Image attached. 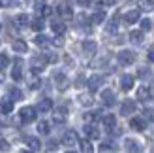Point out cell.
Here are the masks:
<instances>
[{
    "mask_svg": "<svg viewBox=\"0 0 154 153\" xmlns=\"http://www.w3.org/2000/svg\"><path fill=\"white\" fill-rule=\"evenodd\" d=\"M19 119L21 123H32V121L36 119V108H32V106H25V108H21L19 112Z\"/></svg>",
    "mask_w": 154,
    "mask_h": 153,
    "instance_id": "1",
    "label": "cell"
},
{
    "mask_svg": "<svg viewBox=\"0 0 154 153\" xmlns=\"http://www.w3.org/2000/svg\"><path fill=\"white\" fill-rule=\"evenodd\" d=\"M57 11H58V15H62L64 19L73 17V10H72V2H70V0H62V2H58L57 4Z\"/></svg>",
    "mask_w": 154,
    "mask_h": 153,
    "instance_id": "2",
    "label": "cell"
},
{
    "mask_svg": "<svg viewBox=\"0 0 154 153\" xmlns=\"http://www.w3.org/2000/svg\"><path fill=\"white\" fill-rule=\"evenodd\" d=\"M117 59H119V63H120L122 66H128V64H134V60H135V53H134V51H130V49H122L119 55H117Z\"/></svg>",
    "mask_w": 154,
    "mask_h": 153,
    "instance_id": "3",
    "label": "cell"
},
{
    "mask_svg": "<svg viewBox=\"0 0 154 153\" xmlns=\"http://www.w3.org/2000/svg\"><path fill=\"white\" fill-rule=\"evenodd\" d=\"M62 144H64L66 148L77 146V144H79V136H77V132H75V131H68V132L64 134V138H62Z\"/></svg>",
    "mask_w": 154,
    "mask_h": 153,
    "instance_id": "4",
    "label": "cell"
},
{
    "mask_svg": "<svg viewBox=\"0 0 154 153\" xmlns=\"http://www.w3.org/2000/svg\"><path fill=\"white\" fill-rule=\"evenodd\" d=\"M66 113H68L66 106H58V108L53 112V121H55V123H58V125H62L64 121H66Z\"/></svg>",
    "mask_w": 154,
    "mask_h": 153,
    "instance_id": "5",
    "label": "cell"
},
{
    "mask_svg": "<svg viewBox=\"0 0 154 153\" xmlns=\"http://www.w3.org/2000/svg\"><path fill=\"white\" fill-rule=\"evenodd\" d=\"M30 64H32V70H34V72H40V70H43V68H45V64H47V59H45V55L32 57Z\"/></svg>",
    "mask_w": 154,
    "mask_h": 153,
    "instance_id": "6",
    "label": "cell"
},
{
    "mask_svg": "<svg viewBox=\"0 0 154 153\" xmlns=\"http://www.w3.org/2000/svg\"><path fill=\"white\" fill-rule=\"evenodd\" d=\"M87 83H88V89L90 91H98L100 87H102V83H103V76H90V78L87 80Z\"/></svg>",
    "mask_w": 154,
    "mask_h": 153,
    "instance_id": "7",
    "label": "cell"
},
{
    "mask_svg": "<svg viewBox=\"0 0 154 153\" xmlns=\"http://www.w3.org/2000/svg\"><path fill=\"white\" fill-rule=\"evenodd\" d=\"M130 127H132L134 131L141 132V131L147 129V121H145L143 117H132V119H130Z\"/></svg>",
    "mask_w": 154,
    "mask_h": 153,
    "instance_id": "8",
    "label": "cell"
},
{
    "mask_svg": "<svg viewBox=\"0 0 154 153\" xmlns=\"http://www.w3.org/2000/svg\"><path fill=\"white\" fill-rule=\"evenodd\" d=\"M100 96H102V102L105 106H113L115 104V93H113V89H103Z\"/></svg>",
    "mask_w": 154,
    "mask_h": 153,
    "instance_id": "9",
    "label": "cell"
},
{
    "mask_svg": "<svg viewBox=\"0 0 154 153\" xmlns=\"http://www.w3.org/2000/svg\"><path fill=\"white\" fill-rule=\"evenodd\" d=\"M81 49H83V53H87V55H94L96 49H98V44L92 42V40H85L81 44Z\"/></svg>",
    "mask_w": 154,
    "mask_h": 153,
    "instance_id": "10",
    "label": "cell"
},
{
    "mask_svg": "<svg viewBox=\"0 0 154 153\" xmlns=\"http://www.w3.org/2000/svg\"><path fill=\"white\" fill-rule=\"evenodd\" d=\"M51 110H53V100H51V98H42V100L38 102V108H36V112L47 113V112H51Z\"/></svg>",
    "mask_w": 154,
    "mask_h": 153,
    "instance_id": "11",
    "label": "cell"
},
{
    "mask_svg": "<svg viewBox=\"0 0 154 153\" xmlns=\"http://www.w3.org/2000/svg\"><path fill=\"white\" fill-rule=\"evenodd\" d=\"M55 83H57V89L58 91H66L68 85H70V80H68L64 74H57L55 76Z\"/></svg>",
    "mask_w": 154,
    "mask_h": 153,
    "instance_id": "12",
    "label": "cell"
},
{
    "mask_svg": "<svg viewBox=\"0 0 154 153\" xmlns=\"http://www.w3.org/2000/svg\"><path fill=\"white\" fill-rule=\"evenodd\" d=\"M139 21V10H130L124 13V23L126 25H134V23Z\"/></svg>",
    "mask_w": 154,
    "mask_h": 153,
    "instance_id": "13",
    "label": "cell"
},
{
    "mask_svg": "<svg viewBox=\"0 0 154 153\" xmlns=\"http://www.w3.org/2000/svg\"><path fill=\"white\" fill-rule=\"evenodd\" d=\"M134 112H135V102L134 100L122 102V106H120V113H122V116H132Z\"/></svg>",
    "mask_w": 154,
    "mask_h": 153,
    "instance_id": "14",
    "label": "cell"
},
{
    "mask_svg": "<svg viewBox=\"0 0 154 153\" xmlns=\"http://www.w3.org/2000/svg\"><path fill=\"white\" fill-rule=\"evenodd\" d=\"M120 87H122V91L134 89V76H130V74L122 76V78H120Z\"/></svg>",
    "mask_w": 154,
    "mask_h": 153,
    "instance_id": "15",
    "label": "cell"
},
{
    "mask_svg": "<svg viewBox=\"0 0 154 153\" xmlns=\"http://www.w3.org/2000/svg\"><path fill=\"white\" fill-rule=\"evenodd\" d=\"M102 121H103V127H105L107 131L111 132L113 129H115V123H117V117H115L113 113H105V116H103V119H102Z\"/></svg>",
    "mask_w": 154,
    "mask_h": 153,
    "instance_id": "16",
    "label": "cell"
},
{
    "mask_svg": "<svg viewBox=\"0 0 154 153\" xmlns=\"http://www.w3.org/2000/svg\"><path fill=\"white\" fill-rule=\"evenodd\" d=\"M25 142L28 144V149H32V151H40L42 149V142L36 138V136H26Z\"/></svg>",
    "mask_w": 154,
    "mask_h": 153,
    "instance_id": "17",
    "label": "cell"
},
{
    "mask_svg": "<svg viewBox=\"0 0 154 153\" xmlns=\"http://www.w3.org/2000/svg\"><path fill=\"white\" fill-rule=\"evenodd\" d=\"M137 8L141 11H154V0H137Z\"/></svg>",
    "mask_w": 154,
    "mask_h": 153,
    "instance_id": "18",
    "label": "cell"
},
{
    "mask_svg": "<svg viewBox=\"0 0 154 153\" xmlns=\"http://www.w3.org/2000/svg\"><path fill=\"white\" fill-rule=\"evenodd\" d=\"M11 78H13L15 81H21V80H23V68H21V60H19V59L15 60V68L11 70Z\"/></svg>",
    "mask_w": 154,
    "mask_h": 153,
    "instance_id": "19",
    "label": "cell"
},
{
    "mask_svg": "<svg viewBox=\"0 0 154 153\" xmlns=\"http://www.w3.org/2000/svg\"><path fill=\"white\" fill-rule=\"evenodd\" d=\"M0 112L2 113H11L13 112V100L11 98H4V100L0 102Z\"/></svg>",
    "mask_w": 154,
    "mask_h": 153,
    "instance_id": "20",
    "label": "cell"
},
{
    "mask_svg": "<svg viewBox=\"0 0 154 153\" xmlns=\"http://www.w3.org/2000/svg\"><path fill=\"white\" fill-rule=\"evenodd\" d=\"M130 42L135 44V45L143 44V30H132L130 32Z\"/></svg>",
    "mask_w": 154,
    "mask_h": 153,
    "instance_id": "21",
    "label": "cell"
},
{
    "mask_svg": "<svg viewBox=\"0 0 154 153\" xmlns=\"http://www.w3.org/2000/svg\"><path fill=\"white\" fill-rule=\"evenodd\" d=\"M137 98H139V100H149L150 98V89L147 87V85H141L139 89H137Z\"/></svg>",
    "mask_w": 154,
    "mask_h": 153,
    "instance_id": "22",
    "label": "cell"
},
{
    "mask_svg": "<svg viewBox=\"0 0 154 153\" xmlns=\"http://www.w3.org/2000/svg\"><path fill=\"white\" fill-rule=\"evenodd\" d=\"M11 47H13V51H15V53H26V51H28L26 42H23V40H15Z\"/></svg>",
    "mask_w": 154,
    "mask_h": 153,
    "instance_id": "23",
    "label": "cell"
},
{
    "mask_svg": "<svg viewBox=\"0 0 154 153\" xmlns=\"http://www.w3.org/2000/svg\"><path fill=\"white\" fill-rule=\"evenodd\" d=\"M85 132H87V136H88L90 140H98V138H100V131H98V129H94L92 125H87V127H85Z\"/></svg>",
    "mask_w": 154,
    "mask_h": 153,
    "instance_id": "24",
    "label": "cell"
},
{
    "mask_svg": "<svg viewBox=\"0 0 154 153\" xmlns=\"http://www.w3.org/2000/svg\"><path fill=\"white\" fill-rule=\"evenodd\" d=\"M51 28H53V32H55V34H64L66 25H64L62 21H53L51 23Z\"/></svg>",
    "mask_w": 154,
    "mask_h": 153,
    "instance_id": "25",
    "label": "cell"
},
{
    "mask_svg": "<svg viewBox=\"0 0 154 153\" xmlns=\"http://www.w3.org/2000/svg\"><path fill=\"white\" fill-rule=\"evenodd\" d=\"M92 95L90 93H83V95H79V104L81 106H92Z\"/></svg>",
    "mask_w": 154,
    "mask_h": 153,
    "instance_id": "26",
    "label": "cell"
},
{
    "mask_svg": "<svg viewBox=\"0 0 154 153\" xmlns=\"http://www.w3.org/2000/svg\"><path fill=\"white\" fill-rule=\"evenodd\" d=\"M26 25H28V15L21 13V15H17V17H15V27L23 28V27H26Z\"/></svg>",
    "mask_w": 154,
    "mask_h": 153,
    "instance_id": "27",
    "label": "cell"
},
{
    "mask_svg": "<svg viewBox=\"0 0 154 153\" xmlns=\"http://www.w3.org/2000/svg\"><path fill=\"white\" fill-rule=\"evenodd\" d=\"M34 44H36V45H40V47H45V45L49 44V38H47V36H43V34H38V36L34 38Z\"/></svg>",
    "mask_w": 154,
    "mask_h": 153,
    "instance_id": "28",
    "label": "cell"
},
{
    "mask_svg": "<svg viewBox=\"0 0 154 153\" xmlns=\"http://www.w3.org/2000/svg\"><path fill=\"white\" fill-rule=\"evenodd\" d=\"M90 21H92V23H103V21H105V11H103V10H98L94 15H92Z\"/></svg>",
    "mask_w": 154,
    "mask_h": 153,
    "instance_id": "29",
    "label": "cell"
},
{
    "mask_svg": "<svg viewBox=\"0 0 154 153\" xmlns=\"http://www.w3.org/2000/svg\"><path fill=\"white\" fill-rule=\"evenodd\" d=\"M75 21H77V25H79V27H87L90 19H88V15H85V13H79V15L75 17Z\"/></svg>",
    "mask_w": 154,
    "mask_h": 153,
    "instance_id": "30",
    "label": "cell"
},
{
    "mask_svg": "<svg viewBox=\"0 0 154 153\" xmlns=\"http://www.w3.org/2000/svg\"><path fill=\"white\" fill-rule=\"evenodd\" d=\"M38 132L40 134H49V123L47 121H40V123H38Z\"/></svg>",
    "mask_w": 154,
    "mask_h": 153,
    "instance_id": "31",
    "label": "cell"
},
{
    "mask_svg": "<svg viewBox=\"0 0 154 153\" xmlns=\"http://www.w3.org/2000/svg\"><path fill=\"white\" fill-rule=\"evenodd\" d=\"M124 144H126L124 148H126L128 151H139V149H141L139 146H137V142H135V140H126Z\"/></svg>",
    "mask_w": 154,
    "mask_h": 153,
    "instance_id": "32",
    "label": "cell"
},
{
    "mask_svg": "<svg viewBox=\"0 0 154 153\" xmlns=\"http://www.w3.org/2000/svg\"><path fill=\"white\" fill-rule=\"evenodd\" d=\"M30 27H32V30L40 32V30H43V21L38 17V19H34V21H32V25H30Z\"/></svg>",
    "mask_w": 154,
    "mask_h": 153,
    "instance_id": "33",
    "label": "cell"
},
{
    "mask_svg": "<svg viewBox=\"0 0 154 153\" xmlns=\"http://www.w3.org/2000/svg\"><path fill=\"white\" fill-rule=\"evenodd\" d=\"M117 21H119V17H115V19H111L109 23H107V27H105L107 32H115V30H117V25H119Z\"/></svg>",
    "mask_w": 154,
    "mask_h": 153,
    "instance_id": "34",
    "label": "cell"
},
{
    "mask_svg": "<svg viewBox=\"0 0 154 153\" xmlns=\"http://www.w3.org/2000/svg\"><path fill=\"white\" fill-rule=\"evenodd\" d=\"M152 21L150 19H143L141 21V30H143V32H147V30H152Z\"/></svg>",
    "mask_w": 154,
    "mask_h": 153,
    "instance_id": "35",
    "label": "cell"
},
{
    "mask_svg": "<svg viewBox=\"0 0 154 153\" xmlns=\"http://www.w3.org/2000/svg\"><path fill=\"white\" fill-rule=\"evenodd\" d=\"M79 144H81V151H85V153H90L92 149H94V148L90 146V140H83V142H79Z\"/></svg>",
    "mask_w": 154,
    "mask_h": 153,
    "instance_id": "36",
    "label": "cell"
},
{
    "mask_svg": "<svg viewBox=\"0 0 154 153\" xmlns=\"http://www.w3.org/2000/svg\"><path fill=\"white\" fill-rule=\"evenodd\" d=\"M87 85V78L85 76H77V80H75V87L77 89H81V87H85Z\"/></svg>",
    "mask_w": 154,
    "mask_h": 153,
    "instance_id": "37",
    "label": "cell"
},
{
    "mask_svg": "<svg viewBox=\"0 0 154 153\" xmlns=\"http://www.w3.org/2000/svg\"><path fill=\"white\" fill-rule=\"evenodd\" d=\"M8 63H10V59H8V55H4V53H0V70H4V68L8 66Z\"/></svg>",
    "mask_w": 154,
    "mask_h": 153,
    "instance_id": "38",
    "label": "cell"
},
{
    "mask_svg": "<svg viewBox=\"0 0 154 153\" xmlns=\"http://www.w3.org/2000/svg\"><path fill=\"white\" fill-rule=\"evenodd\" d=\"M53 45H57V47H62V45H64V38H62V34H57V38H53Z\"/></svg>",
    "mask_w": 154,
    "mask_h": 153,
    "instance_id": "39",
    "label": "cell"
},
{
    "mask_svg": "<svg viewBox=\"0 0 154 153\" xmlns=\"http://www.w3.org/2000/svg\"><path fill=\"white\" fill-rule=\"evenodd\" d=\"M10 93H11V100H21V98H23V93L19 89H11Z\"/></svg>",
    "mask_w": 154,
    "mask_h": 153,
    "instance_id": "40",
    "label": "cell"
},
{
    "mask_svg": "<svg viewBox=\"0 0 154 153\" xmlns=\"http://www.w3.org/2000/svg\"><path fill=\"white\" fill-rule=\"evenodd\" d=\"M40 85H42V81H40V80H36V78L30 80V89H40Z\"/></svg>",
    "mask_w": 154,
    "mask_h": 153,
    "instance_id": "41",
    "label": "cell"
},
{
    "mask_svg": "<svg viewBox=\"0 0 154 153\" xmlns=\"http://www.w3.org/2000/svg\"><path fill=\"white\" fill-rule=\"evenodd\" d=\"M113 146H111V142H103L102 146H100V151H111Z\"/></svg>",
    "mask_w": 154,
    "mask_h": 153,
    "instance_id": "42",
    "label": "cell"
},
{
    "mask_svg": "<svg viewBox=\"0 0 154 153\" xmlns=\"http://www.w3.org/2000/svg\"><path fill=\"white\" fill-rule=\"evenodd\" d=\"M10 149V144H8L4 138H0V151H8Z\"/></svg>",
    "mask_w": 154,
    "mask_h": 153,
    "instance_id": "43",
    "label": "cell"
},
{
    "mask_svg": "<svg viewBox=\"0 0 154 153\" xmlns=\"http://www.w3.org/2000/svg\"><path fill=\"white\" fill-rule=\"evenodd\" d=\"M98 116H94V112H90V113H85V121H88V123H90V121L92 119H96Z\"/></svg>",
    "mask_w": 154,
    "mask_h": 153,
    "instance_id": "44",
    "label": "cell"
},
{
    "mask_svg": "<svg viewBox=\"0 0 154 153\" xmlns=\"http://www.w3.org/2000/svg\"><path fill=\"white\" fill-rule=\"evenodd\" d=\"M45 59H47V63H57V60H58L57 55H45Z\"/></svg>",
    "mask_w": 154,
    "mask_h": 153,
    "instance_id": "45",
    "label": "cell"
},
{
    "mask_svg": "<svg viewBox=\"0 0 154 153\" xmlns=\"http://www.w3.org/2000/svg\"><path fill=\"white\" fill-rule=\"evenodd\" d=\"M145 119H149V121H154V112H145Z\"/></svg>",
    "mask_w": 154,
    "mask_h": 153,
    "instance_id": "46",
    "label": "cell"
},
{
    "mask_svg": "<svg viewBox=\"0 0 154 153\" xmlns=\"http://www.w3.org/2000/svg\"><path fill=\"white\" fill-rule=\"evenodd\" d=\"M57 148H58V146H57V142H55V140H53V142H49V146H47V149H49V151H55Z\"/></svg>",
    "mask_w": 154,
    "mask_h": 153,
    "instance_id": "47",
    "label": "cell"
},
{
    "mask_svg": "<svg viewBox=\"0 0 154 153\" xmlns=\"http://www.w3.org/2000/svg\"><path fill=\"white\" fill-rule=\"evenodd\" d=\"M13 4V0H0V6L6 8V6H11Z\"/></svg>",
    "mask_w": 154,
    "mask_h": 153,
    "instance_id": "48",
    "label": "cell"
},
{
    "mask_svg": "<svg viewBox=\"0 0 154 153\" xmlns=\"http://www.w3.org/2000/svg\"><path fill=\"white\" fill-rule=\"evenodd\" d=\"M147 59H149V63H154V47L149 51V55H147Z\"/></svg>",
    "mask_w": 154,
    "mask_h": 153,
    "instance_id": "49",
    "label": "cell"
},
{
    "mask_svg": "<svg viewBox=\"0 0 154 153\" xmlns=\"http://www.w3.org/2000/svg\"><path fill=\"white\" fill-rule=\"evenodd\" d=\"M42 13H43V15H51V8H49V6H43Z\"/></svg>",
    "mask_w": 154,
    "mask_h": 153,
    "instance_id": "50",
    "label": "cell"
},
{
    "mask_svg": "<svg viewBox=\"0 0 154 153\" xmlns=\"http://www.w3.org/2000/svg\"><path fill=\"white\" fill-rule=\"evenodd\" d=\"M102 2H103L105 6H113L115 2H117V0H102Z\"/></svg>",
    "mask_w": 154,
    "mask_h": 153,
    "instance_id": "51",
    "label": "cell"
},
{
    "mask_svg": "<svg viewBox=\"0 0 154 153\" xmlns=\"http://www.w3.org/2000/svg\"><path fill=\"white\" fill-rule=\"evenodd\" d=\"M77 2H79V4H81V6H87V4H88V2H90V0H77Z\"/></svg>",
    "mask_w": 154,
    "mask_h": 153,
    "instance_id": "52",
    "label": "cell"
},
{
    "mask_svg": "<svg viewBox=\"0 0 154 153\" xmlns=\"http://www.w3.org/2000/svg\"><path fill=\"white\" fill-rule=\"evenodd\" d=\"M0 28H2V25H0Z\"/></svg>",
    "mask_w": 154,
    "mask_h": 153,
    "instance_id": "53",
    "label": "cell"
}]
</instances>
